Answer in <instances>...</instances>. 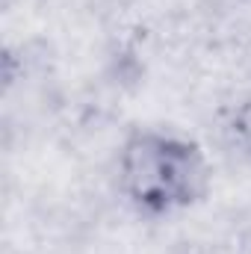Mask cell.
<instances>
[{"label": "cell", "instance_id": "cell-1", "mask_svg": "<svg viewBox=\"0 0 251 254\" xmlns=\"http://www.w3.org/2000/svg\"><path fill=\"white\" fill-rule=\"evenodd\" d=\"M213 169L204 148L184 133L136 127L119 151V187L145 216H172L201 204Z\"/></svg>", "mask_w": 251, "mask_h": 254}, {"label": "cell", "instance_id": "cell-2", "mask_svg": "<svg viewBox=\"0 0 251 254\" xmlns=\"http://www.w3.org/2000/svg\"><path fill=\"white\" fill-rule=\"evenodd\" d=\"M228 130L234 133V139H237L243 148L251 151V95L243 98V101L231 110V116H228Z\"/></svg>", "mask_w": 251, "mask_h": 254}]
</instances>
